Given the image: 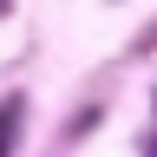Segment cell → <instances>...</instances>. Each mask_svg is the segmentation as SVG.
Masks as SVG:
<instances>
[{
    "label": "cell",
    "mask_w": 157,
    "mask_h": 157,
    "mask_svg": "<svg viewBox=\"0 0 157 157\" xmlns=\"http://www.w3.org/2000/svg\"><path fill=\"white\" fill-rule=\"evenodd\" d=\"M20 111H26V98H0V157H13L20 144Z\"/></svg>",
    "instance_id": "6da1fadb"
},
{
    "label": "cell",
    "mask_w": 157,
    "mask_h": 157,
    "mask_svg": "<svg viewBox=\"0 0 157 157\" xmlns=\"http://www.w3.org/2000/svg\"><path fill=\"white\" fill-rule=\"evenodd\" d=\"M0 13H7V0H0Z\"/></svg>",
    "instance_id": "7a4b0ae2"
}]
</instances>
